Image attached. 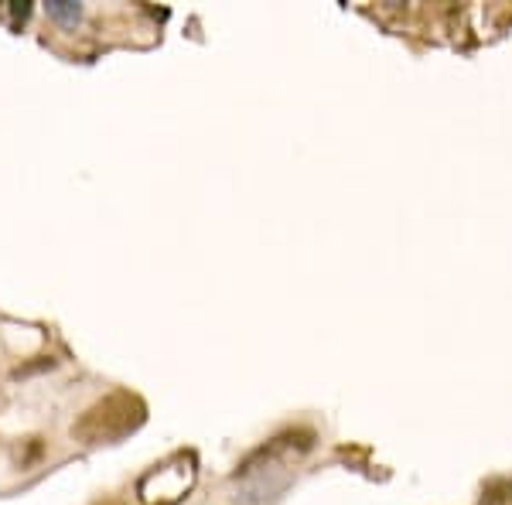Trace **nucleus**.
I'll return each mask as SVG.
<instances>
[{"instance_id": "3", "label": "nucleus", "mask_w": 512, "mask_h": 505, "mask_svg": "<svg viewBox=\"0 0 512 505\" xmlns=\"http://www.w3.org/2000/svg\"><path fill=\"white\" fill-rule=\"evenodd\" d=\"M48 14H52L55 21H76L79 18V4H72V0H52L48 4Z\"/></svg>"}, {"instance_id": "2", "label": "nucleus", "mask_w": 512, "mask_h": 505, "mask_svg": "<svg viewBox=\"0 0 512 505\" xmlns=\"http://www.w3.org/2000/svg\"><path fill=\"white\" fill-rule=\"evenodd\" d=\"M195 482V468L188 458H178L171 461V465H161L158 471H151V475L140 482V499H144L147 505H171L178 502L181 495L192 488Z\"/></svg>"}, {"instance_id": "1", "label": "nucleus", "mask_w": 512, "mask_h": 505, "mask_svg": "<svg viewBox=\"0 0 512 505\" xmlns=\"http://www.w3.org/2000/svg\"><path fill=\"white\" fill-rule=\"evenodd\" d=\"M144 424V403L130 393H110L76 420L72 434L82 444H113Z\"/></svg>"}]
</instances>
